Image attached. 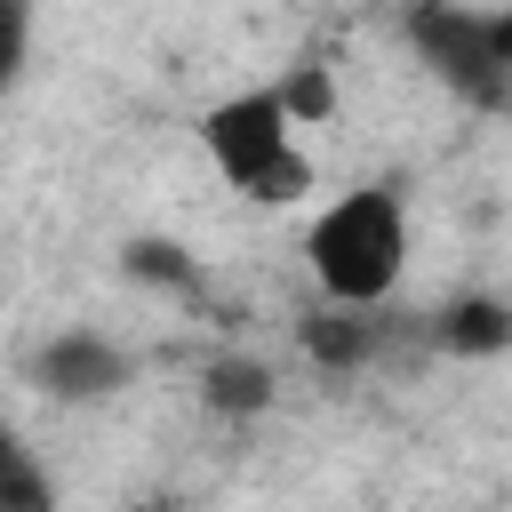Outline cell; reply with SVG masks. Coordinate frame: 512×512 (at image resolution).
Listing matches in <instances>:
<instances>
[{"label":"cell","mask_w":512,"mask_h":512,"mask_svg":"<svg viewBox=\"0 0 512 512\" xmlns=\"http://www.w3.org/2000/svg\"><path fill=\"white\" fill-rule=\"evenodd\" d=\"M496 16V48H504V64H512V8H488Z\"/></svg>","instance_id":"12"},{"label":"cell","mask_w":512,"mask_h":512,"mask_svg":"<svg viewBox=\"0 0 512 512\" xmlns=\"http://www.w3.org/2000/svg\"><path fill=\"white\" fill-rule=\"evenodd\" d=\"M384 312L376 304H320V312H304L296 320V344H304V360L312 368H328V376H352V368H368L376 352H384Z\"/></svg>","instance_id":"5"},{"label":"cell","mask_w":512,"mask_h":512,"mask_svg":"<svg viewBox=\"0 0 512 512\" xmlns=\"http://www.w3.org/2000/svg\"><path fill=\"white\" fill-rule=\"evenodd\" d=\"M0 512H56V480L16 424H0Z\"/></svg>","instance_id":"8"},{"label":"cell","mask_w":512,"mask_h":512,"mask_svg":"<svg viewBox=\"0 0 512 512\" xmlns=\"http://www.w3.org/2000/svg\"><path fill=\"white\" fill-rule=\"evenodd\" d=\"M400 32H408L416 64H424L448 96H464L472 112H512V64H504V48H496V16H488V8L408 0Z\"/></svg>","instance_id":"3"},{"label":"cell","mask_w":512,"mask_h":512,"mask_svg":"<svg viewBox=\"0 0 512 512\" xmlns=\"http://www.w3.org/2000/svg\"><path fill=\"white\" fill-rule=\"evenodd\" d=\"M200 144H208L216 176H224L240 200L280 208V200H296V192L312 184V160H304V144H296V120H288L280 88H240V96L208 104V112H200Z\"/></svg>","instance_id":"2"},{"label":"cell","mask_w":512,"mask_h":512,"mask_svg":"<svg viewBox=\"0 0 512 512\" xmlns=\"http://www.w3.org/2000/svg\"><path fill=\"white\" fill-rule=\"evenodd\" d=\"M280 104H288V120H296V128L328 120V112H336V80H328V64H296V72L280 80Z\"/></svg>","instance_id":"10"},{"label":"cell","mask_w":512,"mask_h":512,"mask_svg":"<svg viewBox=\"0 0 512 512\" xmlns=\"http://www.w3.org/2000/svg\"><path fill=\"white\" fill-rule=\"evenodd\" d=\"M128 376H136V352H120V344H112V336H96V328H56V336L24 360V384H32V392H48V400H64V408L112 400Z\"/></svg>","instance_id":"4"},{"label":"cell","mask_w":512,"mask_h":512,"mask_svg":"<svg viewBox=\"0 0 512 512\" xmlns=\"http://www.w3.org/2000/svg\"><path fill=\"white\" fill-rule=\"evenodd\" d=\"M432 344H440V352H456V360L512 352V304H504V296H456V304L432 320Z\"/></svg>","instance_id":"7"},{"label":"cell","mask_w":512,"mask_h":512,"mask_svg":"<svg viewBox=\"0 0 512 512\" xmlns=\"http://www.w3.org/2000/svg\"><path fill=\"white\" fill-rule=\"evenodd\" d=\"M304 264L328 304H384L408 272V192L392 176L336 192L304 232Z\"/></svg>","instance_id":"1"},{"label":"cell","mask_w":512,"mask_h":512,"mask_svg":"<svg viewBox=\"0 0 512 512\" xmlns=\"http://www.w3.org/2000/svg\"><path fill=\"white\" fill-rule=\"evenodd\" d=\"M272 392H280V376L256 360V352H224V360H208L200 368V408L208 416H264L272 408Z\"/></svg>","instance_id":"6"},{"label":"cell","mask_w":512,"mask_h":512,"mask_svg":"<svg viewBox=\"0 0 512 512\" xmlns=\"http://www.w3.org/2000/svg\"><path fill=\"white\" fill-rule=\"evenodd\" d=\"M120 264H128V280H152V288H192V256H184L176 240H128V248H120Z\"/></svg>","instance_id":"9"},{"label":"cell","mask_w":512,"mask_h":512,"mask_svg":"<svg viewBox=\"0 0 512 512\" xmlns=\"http://www.w3.org/2000/svg\"><path fill=\"white\" fill-rule=\"evenodd\" d=\"M128 512H176V504H168V496H152V504H128Z\"/></svg>","instance_id":"13"},{"label":"cell","mask_w":512,"mask_h":512,"mask_svg":"<svg viewBox=\"0 0 512 512\" xmlns=\"http://www.w3.org/2000/svg\"><path fill=\"white\" fill-rule=\"evenodd\" d=\"M32 24H40V0H0V96L16 88V72L32 56Z\"/></svg>","instance_id":"11"}]
</instances>
